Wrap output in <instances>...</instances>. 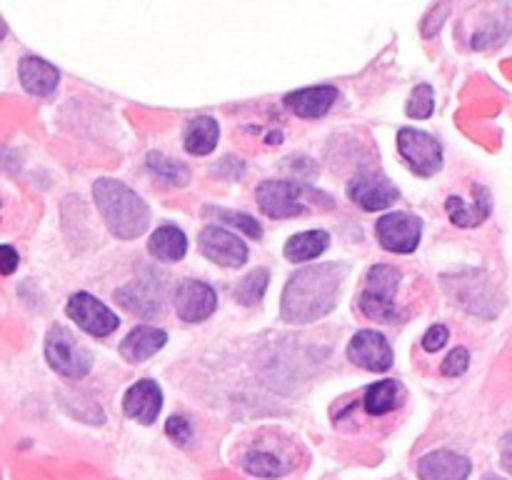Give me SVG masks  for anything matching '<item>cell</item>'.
<instances>
[{
    "instance_id": "7c38bea8",
    "label": "cell",
    "mask_w": 512,
    "mask_h": 480,
    "mask_svg": "<svg viewBox=\"0 0 512 480\" xmlns=\"http://www.w3.org/2000/svg\"><path fill=\"white\" fill-rule=\"evenodd\" d=\"M200 253L223 268H240L248 260V245L220 225H208L198 238Z\"/></svg>"
},
{
    "instance_id": "f1b7e54d",
    "label": "cell",
    "mask_w": 512,
    "mask_h": 480,
    "mask_svg": "<svg viewBox=\"0 0 512 480\" xmlns=\"http://www.w3.org/2000/svg\"><path fill=\"white\" fill-rule=\"evenodd\" d=\"M408 115L415 120H428L435 110V93H433V85L428 83H420L415 85L413 93H410L408 100Z\"/></svg>"
},
{
    "instance_id": "836d02e7",
    "label": "cell",
    "mask_w": 512,
    "mask_h": 480,
    "mask_svg": "<svg viewBox=\"0 0 512 480\" xmlns=\"http://www.w3.org/2000/svg\"><path fill=\"white\" fill-rule=\"evenodd\" d=\"M5 35H8V25H5V20L0 18V40H3Z\"/></svg>"
},
{
    "instance_id": "2e32d148",
    "label": "cell",
    "mask_w": 512,
    "mask_h": 480,
    "mask_svg": "<svg viewBox=\"0 0 512 480\" xmlns=\"http://www.w3.org/2000/svg\"><path fill=\"white\" fill-rule=\"evenodd\" d=\"M338 100V88L333 85H315V88H300L285 95V105L293 110L298 118H323Z\"/></svg>"
},
{
    "instance_id": "1f68e13d",
    "label": "cell",
    "mask_w": 512,
    "mask_h": 480,
    "mask_svg": "<svg viewBox=\"0 0 512 480\" xmlns=\"http://www.w3.org/2000/svg\"><path fill=\"white\" fill-rule=\"evenodd\" d=\"M448 338H450L448 328L438 323V325H433V328H430L428 333L423 335V348L428 350V353H438V350L443 348L445 343H448Z\"/></svg>"
},
{
    "instance_id": "7a4b0ae2",
    "label": "cell",
    "mask_w": 512,
    "mask_h": 480,
    "mask_svg": "<svg viewBox=\"0 0 512 480\" xmlns=\"http://www.w3.org/2000/svg\"><path fill=\"white\" fill-rule=\"evenodd\" d=\"M95 208L118 240H133L150 225V208L133 188L115 178H100L93 183Z\"/></svg>"
},
{
    "instance_id": "7402d4cb",
    "label": "cell",
    "mask_w": 512,
    "mask_h": 480,
    "mask_svg": "<svg viewBox=\"0 0 512 480\" xmlns=\"http://www.w3.org/2000/svg\"><path fill=\"white\" fill-rule=\"evenodd\" d=\"M405 400V388L398 383V380H380V383L370 385L368 390H365V410H368V415H375V418H380V415H388L393 413V410H398L400 405H403Z\"/></svg>"
},
{
    "instance_id": "484cf974",
    "label": "cell",
    "mask_w": 512,
    "mask_h": 480,
    "mask_svg": "<svg viewBox=\"0 0 512 480\" xmlns=\"http://www.w3.org/2000/svg\"><path fill=\"white\" fill-rule=\"evenodd\" d=\"M148 168L153 170L160 180H165V183L170 185H188L190 180L188 165L178 163V160L173 158H165V155L158 153V150L148 153Z\"/></svg>"
},
{
    "instance_id": "d6986e66",
    "label": "cell",
    "mask_w": 512,
    "mask_h": 480,
    "mask_svg": "<svg viewBox=\"0 0 512 480\" xmlns=\"http://www.w3.org/2000/svg\"><path fill=\"white\" fill-rule=\"evenodd\" d=\"M165 343H168V333L165 330L155 328V325H138L120 343V355L128 363H143V360L153 358Z\"/></svg>"
},
{
    "instance_id": "603a6c76",
    "label": "cell",
    "mask_w": 512,
    "mask_h": 480,
    "mask_svg": "<svg viewBox=\"0 0 512 480\" xmlns=\"http://www.w3.org/2000/svg\"><path fill=\"white\" fill-rule=\"evenodd\" d=\"M330 235L325 230H305V233L293 235L285 243L283 253L290 263H305V260H315L328 250Z\"/></svg>"
},
{
    "instance_id": "d4e9b609",
    "label": "cell",
    "mask_w": 512,
    "mask_h": 480,
    "mask_svg": "<svg viewBox=\"0 0 512 480\" xmlns=\"http://www.w3.org/2000/svg\"><path fill=\"white\" fill-rule=\"evenodd\" d=\"M115 298H118V303L123 305V308L133 310V313L138 315H153L158 313L160 308L158 293H148V290H143L140 283L125 285V288H120L118 293H115Z\"/></svg>"
},
{
    "instance_id": "3957f363",
    "label": "cell",
    "mask_w": 512,
    "mask_h": 480,
    "mask_svg": "<svg viewBox=\"0 0 512 480\" xmlns=\"http://www.w3.org/2000/svg\"><path fill=\"white\" fill-rule=\"evenodd\" d=\"M443 285L460 308L480 318H495L503 308V295L483 270H458L453 275H445Z\"/></svg>"
},
{
    "instance_id": "d6a6232c",
    "label": "cell",
    "mask_w": 512,
    "mask_h": 480,
    "mask_svg": "<svg viewBox=\"0 0 512 480\" xmlns=\"http://www.w3.org/2000/svg\"><path fill=\"white\" fill-rule=\"evenodd\" d=\"M18 268V253L10 245H0V275H10Z\"/></svg>"
},
{
    "instance_id": "44dd1931",
    "label": "cell",
    "mask_w": 512,
    "mask_h": 480,
    "mask_svg": "<svg viewBox=\"0 0 512 480\" xmlns=\"http://www.w3.org/2000/svg\"><path fill=\"white\" fill-rule=\"evenodd\" d=\"M220 138V125L218 120L210 118V115H195L185 123L183 130V140H185V150L190 155H208L213 153L215 145H218Z\"/></svg>"
},
{
    "instance_id": "52a82bcc",
    "label": "cell",
    "mask_w": 512,
    "mask_h": 480,
    "mask_svg": "<svg viewBox=\"0 0 512 480\" xmlns=\"http://www.w3.org/2000/svg\"><path fill=\"white\" fill-rule=\"evenodd\" d=\"M398 150L408 168L420 178H433L443 168V145L438 138L418 128L398 130Z\"/></svg>"
},
{
    "instance_id": "ffe728a7",
    "label": "cell",
    "mask_w": 512,
    "mask_h": 480,
    "mask_svg": "<svg viewBox=\"0 0 512 480\" xmlns=\"http://www.w3.org/2000/svg\"><path fill=\"white\" fill-rule=\"evenodd\" d=\"M148 253L163 263H178L188 253V238L178 225H160L150 235Z\"/></svg>"
},
{
    "instance_id": "83f0119b",
    "label": "cell",
    "mask_w": 512,
    "mask_h": 480,
    "mask_svg": "<svg viewBox=\"0 0 512 480\" xmlns=\"http://www.w3.org/2000/svg\"><path fill=\"white\" fill-rule=\"evenodd\" d=\"M205 215H213V218H218L220 223L225 225H235V228H240L248 238L253 240L263 238V228H260L258 220L248 213H238V210H225V208H213V205H208V208H205Z\"/></svg>"
},
{
    "instance_id": "4dcf8cb0",
    "label": "cell",
    "mask_w": 512,
    "mask_h": 480,
    "mask_svg": "<svg viewBox=\"0 0 512 480\" xmlns=\"http://www.w3.org/2000/svg\"><path fill=\"white\" fill-rule=\"evenodd\" d=\"M165 433H168L178 445H185L193 438V425H190V420H185L183 415H170L168 423H165Z\"/></svg>"
},
{
    "instance_id": "9a60e30c",
    "label": "cell",
    "mask_w": 512,
    "mask_h": 480,
    "mask_svg": "<svg viewBox=\"0 0 512 480\" xmlns=\"http://www.w3.org/2000/svg\"><path fill=\"white\" fill-rule=\"evenodd\" d=\"M160 408H163V390L155 380H138V383L125 390L123 410L128 418L150 425L160 415Z\"/></svg>"
},
{
    "instance_id": "e575fe53",
    "label": "cell",
    "mask_w": 512,
    "mask_h": 480,
    "mask_svg": "<svg viewBox=\"0 0 512 480\" xmlns=\"http://www.w3.org/2000/svg\"><path fill=\"white\" fill-rule=\"evenodd\" d=\"M485 480H505V478H495V475H488V478Z\"/></svg>"
},
{
    "instance_id": "cb8c5ba5",
    "label": "cell",
    "mask_w": 512,
    "mask_h": 480,
    "mask_svg": "<svg viewBox=\"0 0 512 480\" xmlns=\"http://www.w3.org/2000/svg\"><path fill=\"white\" fill-rule=\"evenodd\" d=\"M240 465L245 468V473L255 475V478H280L288 473V463L268 448H253L243 455Z\"/></svg>"
},
{
    "instance_id": "6da1fadb",
    "label": "cell",
    "mask_w": 512,
    "mask_h": 480,
    "mask_svg": "<svg viewBox=\"0 0 512 480\" xmlns=\"http://www.w3.org/2000/svg\"><path fill=\"white\" fill-rule=\"evenodd\" d=\"M343 278L345 265L340 263L310 265V268L298 270L285 283L283 300H280V318L285 323L305 325L333 313Z\"/></svg>"
},
{
    "instance_id": "30bf717a",
    "label": "cell",
    "mask_w": 512,
    "mask_h": 480,
    "mask_svg": "<svg viewBox=\"0 0 512 480\" xmlns=\"http://www.w3.org/2000/svg\"><path fill=\"white\" fill-rule=\"evenodd\" d=\"M375 235H378L380 245L385 250L408 255L420 245L423 223H420V218H415L410 213H388L375 223Z\"/></svg>"
},
{
    "instance_id": "277c9868",
    "label": "cell",
    "mask_w": 512,
    "mask_h": 480,
    "mask_svg": "<svg viewBox=\"0 0 512 480\" xmlns=\"http://www.w3.org/2000/svg\"><path fill=\"white\" fill-rule=\"evenodd\" d=\"M400 278L403 275L393 265H373L368 270V280H365V288L358 298L365 318L378 320V323H395V320L403 318L398 300H395Z\"/></svg>"
},
{
    "instance_id": "ba28073f",
    "label": "cell",
    "mask_w": 512,
    "mask_h": 480,
    "mask_svg": "<svg viewBox=\"0 0 512 480\" xmlns=\"http://www.w3.org/2000/svg\"><path fill=\"white\" fill-rule=\"evenodd\" d=\"M65 313H68V318L80 330H85L88 335H95V338H105V335H110L120 325L118 315L103 300H98L90 293L70 295L68 305H65Z\"/></svg>"
},
{
    "instance_id": "9c48e42d",
    "label": "cell",
    "mask_w": 512,
    "mask_h": 480,
    "mask_svg": "<svg viewBox=\"0 0 512 480\" xmlns=\"http://www.w3.org/2000/svg\"><path fill=\"white\" fill-rule=\"evenodd\" d=\"M345 193L358 208L368 210V213L390 208L400 198V190L395 188L393 180L385 178L383 173H375V170H365V173L355 175L348 188H345Z\"/></svg>"
},
{
    "instance_id": "8fae6325",
    "label": "cell",
    "mask_w": 512,
    "mask_h": 480,
    "mask_svg": "<svg viewBox=\"0 0 512 480\" xmlns=\"http://www.w3.org/2000/svg\"><path fill=\"white\" fill-rule=\"evenodd\" d=\"M348 360L370 373H385L393 368V345L378 330H360L348 343Z\"/></svg>"
},
{
    "instance_id": "f546056e",
    "label": "cell",
    "mask_w": 512,
    "mask_h": 480,
    "mask_svg": "<svg viewBox=\"0 0 512 480\" xmlns=\"http://www.w3.org/2000/svg\"><path fill=\"white\" fill-rule=\"evenodd\" d=\"M468 365H470L468 350L455 348L453 353L443 360V365H440V373L448 375V378H458V375H463L465 370H468Z\"/></svg>"
},
{
    "instance_id": "5b68a950",
    "label": "cell",
    "mask_w": 512,
    "mask_h": 480,
    "mask_svg": "<svg viewBox=\"0 0 512 480\" xmlns=\"http://www.w3.org/2000/svg\"><path fill=\"white\" fill-rule=\"evenodd\" d=\"M315 195L323 193L298 183V180H263L255 190L260 210L273 220L298 218V215L308 213L313 208L308 198H315Z\"/></svg>"
},
{
    "instance_id": "4316f807",
    "label": "cell",
    "mask_w": 512,
    "mask_h": 480,
    "mask_svg": "<svg viewBox=\"0 0 512 480\" xmlns=\"http://www.w3.org/2000/svg\"><path fill=\"white\" fill-rule=\"evenodd\" d=\"M268 280H270L268 270L255 268L253 273H248L243 280H240V285L235 288V298H238L243 305H258L260 300H263L265 290H268Z\"/></svg>"
},
{
    "instance_id": "e0dca14e",
    "label": "cell",
    "mask_w": 512,
    "mask_h": 480,
    "mask_svg": "<svg viewBox=\"0 0 512 480\" xmlns=\"http://www.w3.org/2000/svg\"><path fill=\"white\" fill-rule=\"evenodd\" d=\"M18 75L23 88L30 95H38V98L53 95L60 83V70L55 65H50L48 60L38 58V55H25V58H20Z\"/></svg>"
},
{
    "instance_id": "5bb4252c",
    "label": "cell",
    "mask_w": 512,
    "mask_h": 480,
    "mask_svg": "<svg viewBox=\"0 0 512 480\" xmlns=\"http://www.w3.org/2000/svg\"><path fill=\"white\" fill-rule=\"evenodd\" d=\"M473 463L455 450L440 448L423 455L418 463L420 480H468Z\"/></svg>"
},
{
    "instance_id": "ac0fdd59",
    "label": "cell",
    "mask_w": 512,
    "mask_h": 480,
    "mask_svg": "<svg viewBox=\"0 0 512 480\" xmlns=\"http://www.w3.org/2000/svg\"><path fill=\"white\" fill-rule=\"evenodd\" d=\"M475 195L478 198L473 200V205L465 203L460 195H450L448 200H445V210H448L450 220H453L455 225H460V228H473V225H480L483 220L490 218V213H493V195H490L488 188H483V185H473Z\"/></svg>"
},
{
    "instance_id": "8992f818",
    "label": "cell",
    "mask_w": 512,
    "mask_h": 480,
    "mask_svg": "<svg viewBox=\"0 0 512 480\" xmlns=\"http://www.w3.org/2000/svg\"><path fill=\"white\" fill-rule=\"evenodd\" d=\"M45 358H48V365L55 373L70 380L85 378L93 368V358H90L88 350L63 325H53L45 335Z\"/></svg>"
},
{
    "instance_id": "4fadbf2b",
    "label": "cell",
    "mask_w": 512,
    "mask_h": 480,
    "mask_svg": "<svg viewBox=\"0 0 512 480\" xmlns=\"http://www.w3.org/2000/svg\"><path fill=\"white\" fill-rule=\"evenodd\" d=\"M175 313L185 323H203L218 308V293L203 280H183L175 290Z\"/></svg>"
}]
</instances>
